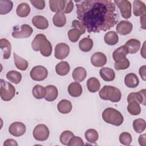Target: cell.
<instances>
[{
	"label": "cell",
	"instance_id": "obj_1",
	"mask_svg": "<svg viewBox=\"0 0 146 146\" xmlns=\"http://www.w3.org/2000/svg\"><path fill=\"white\" fill-rule=\"evenodd\" d=\"M75 2L77 18L90 33L106 31L117 23L116 6L112 1L87 0Z\"/></svg>",
	"mask_w": 146,
	"mask_h": 146
},
{
	"label": "cell",
	"instance_id": "obj_2",
	"mask_svg": "<svg viewBox=\"0 0 146 146\" xmlns=\"http://www.w3.org/2000/svg\"><path fill=\"white\" fill-rule=\"evenodd\" d=\"M32 48L35 51H39L40 54L46 57L51 55L52 47L50 42L43 34H37L31 42Z\"/></svg>",
	"mask_w": 146,
	"mask_h": 146
},
{
	"label": "cell",
	"instance_id": "obj_3",
	"mask_svg": "<svg viewBox=\"0 0 146 146\" xmlns=\"http://www.w3.org/2000/svg\"><path fill=\"white\" fill-rule=\"evenodd\" d=\"M102 118L107 123L115 126H120L124 121L122 114L119 111L112 107L107 108L103 111Z\"/></svg>",
	"mask_w": 146,
	"mask_h": 146
},
{
	"label": "cell",
	"instance_id": "obj_4",
	"mask_svg": "<svg viewBox=\"0 0 146 146\" xmlns=\"http://www.w3.org/2000/svg\"><path fill=\"white\" fill-rule=\"evenodd\" d=\"M99 95L102 99L113 103L119 102L121 98L120 90L112 86H104L99 92Z\"/></svg>",
	"mask_w": 146,
	"mask_h": 146
},
{
	"label": "cell",
	"instance_id": "obj_5",
	"mask_svg": "<svg viewBox=\"0 0 146 146\" xmlns=\"http://www.w3.org/2000/svg\"><path fill=\"white\" fill-rule=\"evenodd\" d=\"M0 94L1 99L5 102L11 100L15 96V87L13 86V84H11L9 82L5 81L2 79L0 80Z\"/></svg>",
	"mask_w": 146,
	"mask_h": 146
},
{
	"label": "cell",
	"instance_id": "obj_6",
	"mask_svg": "<svg viewBox=\"0 0 146 146\" xmlns=\"http://www.w3.org/2000/svg\"><path fill=\"white\" fill-rule=\"evenodd\" d=\"M33 134L35 140L43 141L48 139L50 135V131L46 125L40 124L35 126L33 130Z\"/></svg>",
	"mask_w": 146,
	"mask_h": 146
},
{
	"label": "cell",
	"instance_id": "obj_7",
	"mask_svg": "<svg viewBox=\"0 0 146 146\" xmlns=\"http://www.w3.org/2000/svg\"><path fill=\"white\" fill-rule=\"evenodd\" d=\"M31 79L35 81H42L48 75V71L46 67L42 66H36L34 67L30 72Z\"/></svg>",
	"mask_w": 146,
	"mask_h": 146
},
{
	"label": "cell",
	"instance_id": "obj_8",
	"mask_svg": "<svg viewBox=\"0 0 146 146\" xmlns=\"http://www.w3.org/2000/svg\"><path fill=\"white\" fill-rule=\"evenodd\" d=\"M114 3L119 8L121 17L128 19L131 16V3L127 0H115Z\"/></svg>",
	"mask_w": 146,
	"mask_h": 146
},
{
	"label": "cell",
	"instance_id": "obj_9",
	"mask_svg": "<svg viewBox=\"0 0 146 146\" xmlns=\"http://www.w3.org/2000/svg\"><path fill=\"white\" fill-rule=\"evenodd\" d=\"M20 30L15 27L12 32V36L15 38H27L30 36L33 32V28L27 24H23L20 27Z\"/></svg>",
	"mask_w": 146,
	"mask_h": 146
},
{
	"label": "cell",
	"instance_id": "obj_10",
	"mask_svg": "<svg viewBox=\"0 0 146 146\" xmlns=\"http://www.w3.org/2000/svg\"><path fill=\"white\" fill-rule=\"evenodd\" d=\"M70 53V47L65 43H58L55 47V57L58 59H64Z\"/></svg>",
	"mask_w": 146,
	"mask_h": 146
},
{
	"label": "cell",
	"instance_id": "obj_11",
	"mask_svg": "<svg viewBox=\"0 0 146 146\" xmlns=\"http://www.w3.org/2000/svg\"><path fill=\"white\" fill-rule=\"evenodd\" d=\"M26 129L25 125L19 121H15L11 123L9 128V133L15 137H19L24 135Z\"/></svg>",
	"mask_w": 146,
	"mask_h": 146
},
{
	"label": "cell",
	"instance_id": "obj_12",
	"mask_svg": "<svg viewBox=\"0 0 146 146\" xmlns=\"http://www.w3.org/2000/svg\"><path fill=\"white\" fill-rule=\"evenodd\" d=\"M145 89L141 90L137 92H131L127 97V102L129 103L132 101H136L139 104L145 106Z\"/></svg>",
	"mask_w": 146,
	"mask_h": 146
},
{
	"label": "cell",
	"instance_id": "obj_13",
	"mask_svg": "<svg viewBox=\"0 0 146 146\" xmlns=\"http://www.w3.org/2000/svg\"><path fill=\"white\" fill-rule=\"evenodd\" d=\"M133 25L128 21H121L116 26V30L117 33L122 35L129 34L132 30Z\"/></svg>",
	"mask_w": 146,
	"mask_h": 146
},
{
	"label": "cell",
	"instance_id": "obj_14",
	"mask_svg": "<svg viewBox=\"0 0 146 146\" xmlns=\"http://www.w3.org/2000/svg\"><path fill=\"white\" fill-rule=\"evenodd\" d=\"M91 62L95 67H103L107 63V57L103 52H96L91 56Z\"/></svg>",
	"mask_w": 146,
	"mask_h": 146
},
{
	"label": "cell",
	"instance_id": "obj_15",
	"mask_svg": "<svg viewBox=\"0 0 146 146\" xmlns=\"http://www.w3.org/2000/svg\"><path fill=\"white\" fill-rule=\"evenodd\" d=\"M33 25L40 30H45L48 27V22L47 19L43 16L36 15L32 19Z\"/></svg>",
	"mask_w": 146,
	"mask_h": 146
},
{
	"label": "cell",
	"instance_id": "obj_16",
	"mask_svg": "<svg viewBox=\"0 0 146 146\" xmlns=\"http://www.w3.org/2000/svg\"><path fill=\"white\" fill-rule=\"evenodd\" d=\"M0 47L3 59H9L11 55V45L10 42L5 38L0 39Z\"/></svg>",
	"mask_w": 146,
	"mask_h": 146
},
{
	"label": "cell",
	"instance_id": "obj_17",
	"mask_svg": "<svg viewBox=\"0 0 146 146\" xmlns=\"http://www.w3.org/2000/svg\"><path fill=\"white\" fill-rule=\"evenodd\" d=\"M48 3L50 10L52 12L63 13L64 10L66 5L65 0H50Z\"/></svg>",
	"mask_w": 146,
	"mask_h": 146
},
{
	"label": "cell",
	"instance_id": "obj_18",
	"mask_svg": "<svg viewBox=\"0 0 146 146\" xmlns=\"http://www.w3.org/2000/svg\"><path fill=\"white\" fill-rule=\"evenodd\" d=\"M146 7L144 3L139 0H135L133 2V14L135 16H141L145 14Z\"/></svg>",
	"mask_w": 146,
	"mask_h": 146
},
{
	"label": "cell",
	"instance_id": "obj_19",
	"mask_svg": "<svg viewBox=\"0 0 146 146\" xmlns=\"http://www.w3.org/2000/svg\"><path fill=\"white\" fill-rule=\"evenodd\" d=\"M128 54L127 47L124 45L117 48L112 53V58L115 62L120 61L126 58Z\"/></svg>",
	"mask_w": 146,
	"mask_h": 146
},
{
	"label": "cell",
	"instance_id": "obj_20",
	"mask_svg": "<svg viewBox=\"0 0 146 146\" xmlns=\"http://www.w3.org/2000/svg\"><path fill=\"white\" fill-rule=\"evenodd\" d=\"M140 42L136 39H131L125 43V46L127 47L128 52L129 54H135L140 49Z\"/></svg>",
	"mask_w": 146,
	"mask_h": 146
},
{
	"label": "cell",
	"instance_id": "obj_21",
	"mask_svg": "<svg viewBox=\"0 0 146 146\" xmlns=\"http://www.w3.org/2000/svg\"><path fill=\"white\" fill-rule=\"evenodd\" d=\"M100 76L103 80L106 82L112 81L115 78V73L114 71L108 67H103L99 71Z\"/></svg>",
	"mask_w": 146,
	"mask_h": 146
},
{
	"label": "cell",
	"instance_id": "obj_22",
	"mask_svg": "<svg viewBox=\"0 0 146 146\" xmlns=\"http://www.w3.org/2000/svg\"><path fill=\"white\" fill-rule=\"evenodd\" d=\"M46 95L44 99L47 102H53L55 100L58 95L57 88L54 85H48L46 87Z\"/></svg>",
	"mask_w": 146,
	"mask_h": 146
},
{
	"label": "cell",
	"instance_id": "obj_23",
	"mask_svg": "<svg viewBox=\"0 0 146 146\" xmlns=\"http://www.w3.org/2000/svg\"><path fill=\"white\" fill-rule=\"evenodd\" d=\"M87 76V72L85 68L82 67H78L73 70L72 76L74 80L76 82L83 81Z\"/></svg>",
	"mask_w": 146,
	"mask_h": 146
},
{
	"label": "cell",
	"instance_id": "obj_24",
	"mask_svg": "<svg viewBox=\"0 0 146 146\" xmlns=\"http://www.w3.org/2000/svg\"><path fill=\"white\" fill-rule=\"evenodd\" d=\"M124 83L129 88H135L139 85V80L135 74L129 73L124 78Z\"/></svg>",
	"mask_w": 146,
	"mask_h": 146
},
{
	"label": "cell",
	"instance_id": "obj_25",
	"mask_svg": "<svg viewBox=\"0 0 146 146\" xmlns=\"http://www.w3.org/2000/svg\"><path fill=\"white\" fill-rule=\"evenodd\" d=\"M68 94L72 97H79L82 94V87L78 82L71 83L68 87Z\"/></svg>",
	"mask_w": 146,
	"mask_h": 146
},
{
	"label": "cell",
	"instance_id": "obj_26",
	"mask_svg": "<svg viewBox=\"0 0 146 146\" xmlns=\"http://www.w3.org/2000/svg\"><path fill=\"white\" fill-rule=\"evenodd\" d=\"M72 107L71 102L66 99L61 100L57 105L58 111L63 114H66L70 112L72 110Z\"/></svg>",
	"mask_w": 146,
	"mask_h": 146
},
{
	"label": "cell",
	"instance_id": "obj_27",
	"mask_svg": "<svg viewBox=\"0 0 146 146\" xmlns=\"http://www.w3.org/2000/svg\"><path fill=\"white\" fill-rule=\"evenodd\" d=\"M70 67L67 62L62 61L58 63L55 66V71L58 75L60 76H65L67 75L70 71Z\"/></svg>",
	"mask_w": 146,
	"mask_h": 146
},
{
	"label": "cell",
	"instance_id": "obj_28",
	"mask_svg": "<svg viewBox=\"0 0 146 146\" xmlns=\"http://www.w3.org/2000/svg\"><path fill=\"white\" fill-rule=\"evenodd\" d=\"M105 43L110 46L116 44L119 41V36L117 33L113 31L107 32L104 37Z\"/></svg>",
	"mask_w": 146,
	"mask_h": 146
},
{
	"label": "cell",
	"instance_id": "obj_29",
	"mask_svg": "<svg viewBox=\"0 0 146 146\" xmlns=\"http://www.w3.org/2000/svg\"><path fill=\"white\" fill-rule=\"evenodd\" d=\"M53 24L59 27L64 26L66 23V17L65 14L62 12L56 13L52 18Z\"/></svg>",
	"mask_w": 146,
	"mask_h": 146
},
{
	"label": "cell",
	"instance_id": "obj_30",
	"mask_svg": "<svg viewBox=\"0 0 146 146\" xmlns=\"http://www.w3.org/2000/svg\"><path fill=\"white\" fill-rule=\"evenodd\" d=\"M87 86L88 91L90 92L94 93L99 91L100 87V83L97 78L92 77L88 79L87 82Z\"/></svg>",
	"mask_w": 146,
	"mask_h": 146
},
{
	"label": "cell",
	"instance_id": "obj_31",
	"mask_svg": "<svg viewBox=\"0 0 146 146\" xmlns=\"http://www.w3.org/2000/svg\"><path fill=\"white\" fill-rule=\"evenodd\" d=\"M30 12V7L28 3L25 2L21 3L17 7V14L20 17H26L29 15Z\"/></svg>",
	"mask_w": 146,
	"mask_h": 146
},
{
	"label": "cell",
	"instance_id": "obj_32",
	"mask_svg": "<svg viewBox=\"0 0 146 146\" xmlns=\"http://www.w3.org/2000/svg\"><path fill=\"white\" fill-rule=\"evenodd\" d=\"M79 47L83 52H89L93 47V41L90 38H82L79 42Z\"/></svg>",
	"mask_w": 146,
	"mask_h": 146
},
{
	"label": "cell",
	"instance_id": "obj_33",
	"mask_svg": "<svg viewBox=\"0 0 146 146\" xmlns=\"http://www.w3.org/2000/svg\"><path fill=\"white\" fill-rule=\"evenodd\" d=\"M13 55H14V63L16 67L21 71L26 70L29 66L27 61L25 59L22 58V57L17 55L15 52H14Z\"/></svg>",
	"mask_w": 146,
	"mask_h": 146
},
{
	"label": "cell",
	"instance_id": "obj_34",
	"mask_svg": "<svg viewBox=\"0 0 146 146\" xmlns=\"http://www.w3.org/2000/svg\"><path fill=\"white\" fill-rule=\"evenodd\" d=\"M32 94L35 99H43L46 95V88L41 85L37 84L33 87L32 90Z\"/></svg>",
	"mask_w": 146,
	"mask_h": 146
},
{
	"label": "cell",
	"instance_id": "obj_35",
	"mask_svg": "<svg viewBox=\"0 0 146 146\" xmlns=\"http://www.w3.org/2000/svg\"><path fill=\"white\" fill-rule=\"evenodd\" d=\"M13 7V2L7 0L0 1V14L4 15L10 13Z\"/></svg>",
	"mask_w": 146,
	"mask_h": 146
},
{
	"label": "cell",
	"instance_id": "obj_36",
	"mask_svg": "<svg viewBox=\"0 0 146 146\" xmlns=\"http://www.w3.org/2000/svg\"><path fill=\"white\" fill-rule=\"evenodd\" d=\"M7 79L14 84H18L22 80L21 74L17 71L11 70L6 74Z\"/></svg>",
	"mask_w": 146,
	"mask_h": 146
},
{
	"label": "cell",
	"instance_id": "obj_37",
	"mask_svg": "<svg viewBox=\"0 0 146 146\" xmlns=\"http://www.w3.org/2000/svg\"><path fill=\"white\" fill-rule=\"evenodd\" d=\"M146 127L145 121L141 118L135 119L133 121V128L136 132L140 133L143 132Z\"/></svg>",
	"mask_w": 146,
	"mask_h": 146
},
{
	"label": "cell",
	"instance_id": "obj_38",
	"mask_svg": "<svg viewBox=\"0 0 146 146\" xmlns=\"http://www.w3.org/2000/svg\"><path fill=\"white\" fill-rule=\"evenodd\" d=\"M127 110L131 115L135 116L139 115L141 112V108L139 103L136 101H132L128 103Z\"/></svg>",
	"mask_w": 146,
	"mask_h": 146
},
{
	"label": "cell",
	"instance_id": "obj_39",
	"mask_svg": "<svg viewBox=\"0 0 146 146\" xmlns=\"http://www.w3.org/2000/svg\"><path fill=\"white\" fill-rule=\"evenodd\" d=\"M84 136L87 141L90 143H95L98 139L99 134L95 129H88L85 132Z\"/></svg>",
	"mask_w": 146,
	"mask_h": 146
},
{
	"label": "cell",
	"instance_id": "obj_40",
	"mask_svg": "<svg viewBox=\"0 0 146 146\" xmlns=\"http://www.w3.org/2000/svg\"><path fill=\"white\" fill-rule=\"evenodd\" d=\"M68 37L70 40L72 42H76L80 38V36L82 35L80 31L77 28H73L70 29L67 33Z\"/></svg>",
	"mask_w": 146,
	"mask_h": 146
},
{
	"label": "cell",
	"instance_id": "obj_41",
	"mask_svg": "<svg viewBox=\"0 0 146 146\" xmlns=\"http://www.w3.org/2000/svg\"><path fill=\"white\" fill-rule=\"evenodd\" d=\"M73 136H74V135L73 132H72L71 131H64L61 133V135L60 136V137H59L60 141L62 144L68 145V144L69 143L70 139Z\"/></svg>",
	"mask_w": 146,
	"mask_h": 146
},
{
	"label": "cell",
	"instance_id": "obj_42",
	"mask_svg": "<svg viewBox=\"0 0 146 146\" xmlns=\"http://www.w3.org/2000/svg\"><path fill=\"white\" fill-rule=\"evenodd\" d=\"M120 143L124 145H129L132 142V136L128 132H122L119 136Z\"/></svg>",
	"mask_w": 146,
	"mask_h": 146
},
{
	"label": "cell",
	"instance_id": "obj_43",
	"mask_svg": "<svg viewBox=\"0 0 146 146\" xmlns=\"http://www.w3.org/2000/svg\"><path fill=\"white\" fill-rule=\"evenodd\" d=\"M130 65V63L129 60L127 58L124 59V60L115 62L114 64L115 68L116 70H125L129 67Z\"/></svg>",
	"mask_w": 146,
	"mask_h": 146
},
{
	"label": "cell",
	"instance_id": "obj_44",
	"mask_svg": "<svg viewBox=\"0 0 146 146\" xmlns=\"http://www.w3.org/2000/svg\"><path fill=\"white\" fill-rule=\"evenodd\" d=\"M84 145L83 140L79 136H73L70 140L68 146H83Z\"/></svg>",
	"mask_w": 146,
	"mask_h": 146
},
{
	"label": "cell",
	"instance_id": "obj_45",
	"mask_svg": "<svg viewBox=\"0 0 146 146\" xmlns=\"http://www.w3.org/2000/svg\"><path fill=\"white\" fill-rule=\"evenodd\" d=\"M72 26L74 27L77 28L82 33V34H83L86 32V27L84 26V25L79 21L78 20H74L72 22Z\"/></svg>",
	"mask_w": 146,
	"mask_h": 146
},
{
	"label": "cell",
	"instance_id": "obj_46",
	"mask_svg": "<svg viewBox=\"0 0 146 146\" xmlns=\"http://www.w3.org/2000/svg\"><path fill=\"white\" fill-rule=\"evenodd\" d=\"M30 2L34 7H35L36 9L38 10H43L45 7V1L43 0H40V1L30 0Z\"/></svg>",
	"mask_w": 146,
	"mask_h": 146
},
{
	"label": "cell",
	"instance_id": "obj_47",
	"mask_svg": "<svg viewBox=\"0 0 146 146\" xmlns=\"http://www.w3.org/2000/svg\"><path fill=\"white\" fill-rule=\"evenodd\" d=\"M74 8V3L72 1H66L65 8L63 13L64 14H68L71 13Z\"/></svg>",
	"mask_w": 146,
	"mask_h": 146
},
{
	"label": "cell",
	"instance_id": "obj_48",
	"mask_svg": "<svg viewBox=\"0 0 146 146\" xmlns=\"http://www.w3.org/2000/svg\"><path fill=\"white\" fill-rule=\"evenodd\" d=\"M9 145H12V146H17L18 143L17 141L12 139H9L5 140V141L3 143V146H9Z\"/></svg>",
	"mask_w": 146,
	"mask_h": 146
},
{
	"label": "cell",
	"instance_id": "obj_49",
	"mask_svg": "<svg viewBox=\"0 0 146 146\" xmlns=\"http://www.w3.org/2000/svg\"><path fill=\"white\" fill-rule=\"evenodd\" d=\"M138 141L139 144L141 146H145L146 145V135L145 133L140 135L139 137Z\"/></svg>",
	"mask_w": 146,
	"mask_h": 146
},
{
	"label": "cell",
	"instance_id": "obj_50",
	"mask_svg": "<svg viewBox=\"0 0 146 146\" xmlns=\"http://www.w3.org/2000/svg\"><path fill=\"white\" fill-rule=\"evenodd\" d=\"M145 69H146V66L145 65L142 66L140 68H139V74L140 76H141V79L143 80H146V75H145Z\"/></svg>",
	"mask_w": 146,
	"mask_h": 146
},
{
	"label": "cell",
	"instance_id": "obj_51",
	"mask_svg": "<svg viewBox=\"0 0 146 146\" xmlns=\"http://www.w3.org/2000/svg\"><path fill=\"white\" fill-rule=\"evenodd\" d=\"M145 14H144L141 16L140 17V23H141V27L143 29H145Z\"/></svg>",
	"mask_w": 146,
	"mask_h": 146
}]
</instances>
